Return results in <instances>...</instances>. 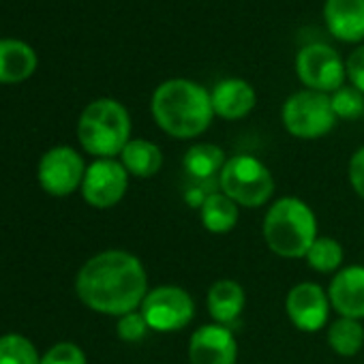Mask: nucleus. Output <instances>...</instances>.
<instances>
[{
  "label": "nucleus",
  "instance_id": "39448f33",
  "mask_svg": "<svg viewBox=\"0 0 364 364\" xmlns=\"http://www.w3.org/2000/svg\"><path fill=\"white\" fill-rule=\"evenodd\" d=\"M219 191L234 200L240 208L266 206L277 189L272 171L253 154H234L219 173Z\"/></svg>",
  "mask_w": 364,
  "mask_h": 364
},
{
  "label": "nucleus",
  "instance_id": "9b49d317",
  "mask_svg": "<svg viewBox=\"0 0 364 364\" xmlns=\"http://www.w3.org/2000/svg\"><path fill=\"white\" fill-rule=\"evenodd\" d=\"M332 304L328 291L313 281H302L287 291L285 313L300 332H319L326 328Z\"/></svg>",
  "mask_w": 364,
  "mask_h": 364
},
{
  "label": "nucleus",
  "instance_id": "423d86ee",
  "mask_svg": "<svg viewBox=\"0 0 364 364\" xmlns=\"http://www.w3.org/2000/svg\"><path fill=\"white\" fill-rule=\"evenodd\" d=\"M283 127L298 139H319L328 135L336 124L330 95L317 90H298L289 95L281 109Z\"/></svg>",
  "mask_w": 364,
  "mask_h": 364
},
{
  "label": "nucleus",
  "instance_id": "6ab92c4d",
  "mask_svg": "<svg viewBox=\"0 0 364 364\" xmlns=\"http://www.w3.org/2000/svg\"><path fill=\"white\" fill-rule=\"evenodd\" d=\"M200 219L210 234H230L240 219V206L223 191H213L200 208Z\"/></svg>",
  "mask_w": 364,
  "mask_h": 364
},
{
  "label": "nucleus",
  "instance_id": "f8f14e48",
  "mask_svg": "<svg viewBox=\"0 0 364 364\" xmlns=\"http://www.w3.org/2000/svg\"><path fill=\"white\" fill-rule=\"evenodd\" d=\"M189 364H236L238 341L232 328L204 323L193 330L187 347Z\"/></svg>",
  "mask_w": 364,
  "mask_h": 364
},
{
  "label": "nucleus",
  "instance_id": "f03ea898",
  "mask_svg": "<svg viewBox=\"0 0 364 364\" xmlns=\"http://www.w3.org/2000/svg\"><path fill=\"white\" fill-rule=\"evenodd\" d=\"M150 114L156 127L176 139L200 137L215 118L210 92L202 84L185 77L165 80L154 88Z\"/></svg>",
  "mask_w": 364,
  "mask_h": 364
},
{
  "label": "nucleus",
  "instance_id": "4468645a",
  "mask_svg": "<svg viewBox=\"0 0 364 364\" xmlns=\"http://www.w3.org/2000/svg\"><path fill=\"white\" fill-rule=\"evenodd\" d=\"M210 101L215 116L223 120H240L253 112V107L257 105V95L247 80L225 77L213 86Z\"/></svg>",
  "mask_w": 364,
  "mask_h": 364
},
{
  "label": "nucleus",
  "instance_id": "f257e3e1",
  "mask_svg": "<svg viewBox=\"0 0 364 364\" xmlns=\"http://www.w3.org/2000/svg\"><path fill=\"white\" fill-rule=\"evenodd\" d=\"M148 291V274L141 259L120 249L92 255L75 277L77 298L90 311L109 317L137 311Z\"/></svg>",
  "mask_w": 364,
  "mask_h": 364
},
{
  "label": "nucleus",
  "instance_id": "20e7f679",
  "mask_svg": "<svg viewBox=\"0 0 364 364\" xmlns=\"http://www.w3.org/2000/svg\"><path fill=\"white\" fill-rule=\"evenodd\" d=\"M82 148L97 159H114L131 141V116L116 99L88 103L77 122Z\"/></svg>",
  "mask_w": 364,
  "mask_h": 364
},
{
  "label": "nucleus",
  "instance_id": "5701e85b",
  "mask_svg": "<svg viewBox=\"0 0 364 364\" xmlns=\"http://www.w3.org/2000/svg\"><path fill=\"white\" fill-rule=\"evenodd\" d=\"M0 364H41L33 341L22 334L0 336Z\"/></svg>",
  "mask_w": 364,
  "mask_h": 364
},
{
  "label": "nucleus",
  "instance_id": "b1692460",
  "mask_svg": "<svg viewBox=\"0 0 364 364\" xmlns=\"http://www.w3.org/2000/svg\"><path fill=\"white\" fill-rule=\"evenodd\" d=\"M330 101L338 120H358L364 116V95L353 86H341L330 95Z\"/></svg>",
  "mask_w": 364,
  "mask_h": 364
},
{
  "label": "nucleus",
  "instance_id": "bb28decb",
  "mask_svg": "<svg viewBox=\"0 0 364 364\" xmlns=\"http://www.w3.org/2000/svg\"><path fill=\"white\" fill-rule=\"evenodd\" d=\"M345 73L347 80L351 82L353 88H358L364 95V46H358L345 63Z\"/></svg>",
  "mask_w": 364,
  "mask_h": 364
},
{
  "label": "nucleus",
  "instance_id": "aec40b11",
  "mask_svg": "<svg viewBox=\"0 0 364 364\" xmlns=\"http://www.w3.org/2000/svg\"><path fill=\"white\" fill-rule=\"evenodd\" d=\"M225 161L228 159L221 146L210 144V141H200V144H193L185 152V156H182V167H185V171L193 180L206 182L215 176L219 178Z\"/></svg>",
  "mask_w": 364,
  "mask_h": 364
},
{
  "label": "nucleus",
  "instance_id": "393cba45",
  "mask_svg": "<svg viewBox=\"0 0 364 364\" xmlns=\"http://www.w3.org/2000/svg\"><path fill=\"white\" fill-rule=\"evenodd\" d=\"M41 364H88L86 353L80 345L71 341H63L52 345L46 355H41Z\"/></svg>",
  "mask_w": 364,
  "mask_h": 364
},
{
  "label": "nucleus",
  "instance_id": "f3484780",
  "mask_svg": "<svg viewBox=\"0 0 364 364\" xmlns=\"http://www.w3.org/2000/svg\"><path fill=\"white\" fill-rule=\"evenodd\" d=\"M37 69L35 50L20 39H0V84H20Z\"/></svg>",
  "mask_w": 364,
  "mask_h": 364
},
{
  "label": "nucleus",
  "instance_id": "4be33fe9",
  "mask_svg": "<svg viewBox=\"0 0 364 364\" xmlns=\"http://www.w3.org/2000/svg\"><path fill=\"white\" fill-rule=\"evenodd\" d=\"M343 257H345V251L336 238L317 236V240L311 245L304 259H306V266L319 274H332V272L336 274L343 266Z\"/></svg>",
  "mask_w": 364,
  "mask_h": 364
},
{
  "label": "nucleus",
  "instance_id": "a211bd4d",
  "mask_svg": "<svg viewBox=\"0 0 364 364\" xmlns=\"http://www.w3.org/2000/svg\"><path fill=\"white\" fill-rule=\"evenodd\" d=\"M120 163L124 165L129 176L146 180V178H152L161 171L163 152L154 141L137 137L124 146V150L120 152Z\"/></svg>",
  "mask_w": 364,
  "mask_h": 364
},
{
  "label": "nucleus",
  "instance_id": "1a4fd4ad",
  "mask_svg": "<svg viewBox=\"0 0 364 364\" xmlns=\"http://www.w3.org/2000/svg\"><path fill=\"white\" fill-rule=\"evenodd\" d=\"M86 163L82 154L71 146H56L48 150L37 167L39 185L48 196L67 198L82 189L86 176Z\"/></svg>",
  "mask_w": 364,
  "mask_h": 364
},
{
  "label": "nucleus",
  "instance_id": "cd10ccee",
  "mask_svg": "<svg viewBox=\"0 0 364 364\" xmlns=\"http://www.w3.org/2000/svg\"><path fill=\"white\" fill-rule=\"evenodd\" d=\"M347 176H349V185L355 191L360 200H364V146H360L347 165Z\"/></svg>",
  "mask_w": 364,
  "mask_h": 364
},
{
  "label": "nucleus",
  "instance_id": "2eb2a0df",
  "mask_svg": "<svg viewBox=\"0 0 364 364\" xmlns=\"http://www.w3.org/2000/svg\"><path fill=\"white\" fill-rule=\"evenodd\" d=\"M323 20L334 39L345 43L364 41V0H326Z\"/></svg>",
  "mask_w": 364,
  "mask_h": 364
},
{
  "label": "nucleus",
  "instance_id": "7ed1b4c3",
  "mask_svg": "<svg viewBox=\"0 0 364 364\" xmlns=\"http://www.w3.org/2000/svg\"><path fill=\"white\" fill-rule=\"evenodd\" d=\"M264 240L283 259H304L317 240V217L300 198H279L264 217Z\"/></svg>",
  "mask_w": 364,
  "mask_h": 364
},
{
  "label": "nucleus",
  "instance_id": "dca6fc26",
  "mask_svg": "<svg viewBox=\"0 0 364 364\" xmlns=\"http://www.w3.org/2000/svg\"><path fill=\"white\" fill-rule=\"evenodd\" d=\"M245 302H247L245 287L234 279L215 281L206 296V306H208L210 317L215 319V323H221L228 328L234 321H238V317L245 311Z\"/></svg>",
  "mask_w": 364,
  "mask_h": 364
},
{
  "label": "nucleus",
  "instance_id": "0eeeda50",
  "mask_svg": "<svg viewBox=\"0 0 364 364\" xmlns=\"http://www.w3.org/2000/svg\"><path fill=\"white\" fill-rule=\"evenodd\" d=\"M139 313L144 315L148 328L154 332H180L193 321L196 302L185 287L159 285L146 294Z\"/></svg>",
  "mask_w": 364,
  "mask_h": 364
},
{
  "label": "nucleus",
  "instance_id": "412c9836",
  "mask_svg": "<svg viewBox=\"0 0 364 364\" xmlns=\"http://www.w3.org/2000/svg\"><path fill=\"white\" fill-rule=\"evenodd\" d=\"M328 345L334 353L351 358L364 347V326L358 319L338 317L328 326Z\"/></svg>",
  "mask_w": 364,
  "mask_h": 364
},
{
  "label": "nucleus",
  "instance_id": "c85d7f7f",
  "mask_svg": "<svg viewBox=\"0 0 364 364\" xmlns=\"http://www.w3.org/2000/svg\"><path fill=\"white\" fill-rule=\"evenodd\" d=\"M208 196H210V193H206L202 187H189V189L185 191V202H187V206H191V208H198V210H200Z\"/></svg>",
  "mask_w": 364,
  "mask_h": 364
},
{
  "label": "nucleus",
  "instance_id": "9d476101",
  "mask_svg": "<svg viewBox=\"0 0 364 364\" xmlns=\"http://www.w3.org/2000/svg\"><path fill=\"white\" fill-rule=\"evenodd\" d=\"M129 189V171L116 159H95L86 167L82 198L88 206L105 210L122 202Z\"/></svg>",
  "mask_w": 364,
  "mask_h": 364
},
{
  "label": "nucleus",
  "instance_id": "ddd939ff",
  "mask_svg": "<svg viewBox=\"0 0 364 364\" xmlns=\"http://www.w3.org/2000/svg\"><path fill=\"white\" fill-rule=\"evenodd\" d=\"M328 298L332 311H336L341 317L362 321L364 319V266L353 264L341 268L328 285Z\"/></svg>",
  "mask_w": 364,
  "mask_h": 364
},
{
  "label": "nucleus",
  "instance_id": "a878e982",
  "mask_svg": "<svg viewBox=\"0 0 364 364\" xmlns=\"http://www.w3.org/2000/svg\"><path fill=\"white\" fill-rule=\"evenodd\" d=\"M148 330L150 328H148L144 315L139 313V309L133 311V313H127V315L118 317V323H116V334L124 343H137V341H141L148 334Z\"/></svg>",
  "mask_w": 364,
  "mask_h": 364
},
{
  "label": "nucleus",
  "instance_id": "6e6552de",
  "mask_svg": "<svg viewBox=\"0 0 364 364\" xmlns=\"http://www.w3.org/2000/svg\"><path fill=\"white\" fill-rule=\"evenodd\" d=\"M296 73L304 88L323 95L336 92L347 77L341 54L326 43H309L300 48L296 54Z\"/></svg>",
  "mask_w": 364,
  "mask_h": 364
}]
</instances>
